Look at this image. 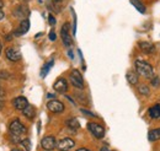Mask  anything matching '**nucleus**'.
<instances>
[{
	"instance_id": "nucleus-24",
	"label": "nucleus",
	"mask_w": 160,
	"mask_h": 151,
	"mask_svg": "<svg viewBox=\"0 0 160 151\" xmlns=\"http://www.w3.org/2000/svg\"><path fill=\"white\" fill-rule=\"evenodd\" d=\"M152 85H153V86H155V87H158V86L160 85L159 77H153V79H152Z\"/></svg>"
},
{
	"instance_id": "nucleus-30",
	"label": "nucleus",
	"mask_w": 160,
	"mask_h": 151,
	"mask_svg": "<svg viewBox=\"0 0 160 151\" xmlns=\"http://www.w3.org/2000/svg\"><path fill=\"white\" fill-rule=\"evenodd\" d=\"M68 56H69L70 59H73V58H74V54H73V52H72V51H69V52H68Z\"/></svg>"
},
{
	"instance_id": "nucleus-13",
	"label": "nucleus",
	"mask_w": 160,
	"mask_h": 151,
	"mask_svg": "<svg viewBox=\"0 0 160 151\" xmlns=\"http://www.w3.org/2000/svg\"><path fill=\"white\" fill-rule=\"evenodd\" d=\"M53 89H54V91H57V92H59V94L67 92V90H68V82H67V80L63 79V77L58 79V80L54 82Z\"/></svg>"
},
{
	"instance_id": "nucleus-32",
	"label": "nucleus",
	"mask_w": 160,
	"mask_h": 151,
	"mask_svg": "<svg viewBox=\"0 0 160 151\" xmlns=\"http://www.w3.org/2000/svg\"><path fill=\"white\" fill-rule=\"evenodd\" d=\"M2 107H4V102H2L1 100H0V111L2 110Z\"/></svg>"
},
{
	"instance_id": "nucleus-28",
	"label": "nucleus",
	"mask_w": 160,
	"mask_h": 151,
	"mask_svg": "<svg viewBox=\"0 0 160 151\" xmlns=\"http://www.w3.org/2000/svg\"><path fill=\"white\" fill-rule=\"evenodd\" d=\"M9 76V74L6 73V71H0V77H2V79H6Z\"/></svg>"
},
{
	"instance_id": "nucleus-21",
	"label": "nucleus",
	"mask_w": 160,
	"mask_h": 151,
	"mask_svg": "<svg viewBox=\"0 0 160 151\" xmlns=\"http://www.w3.org/2000/svg\"><path fill=\"white\" fill-rule=\"evenodd\" d=\"M53 63H54L53 60H49V61H48V63H47V64H46V65L42 68V70H41V76H42V77H44V76L48 74L49 69L53 66Z\"/></svg>"
},
{
	"instance_id": "nucleus-2",
	"label": "nucleus",
	"mask_w": 160,
	"mask_h": 151,
	"mask_svg": "<svg viewBox=\"0 0 160 151\" xmlns=\"http://www.w3.org/2000/svg\"><path fill=\"white\" fill-rule=\"evenodd\" d=\"M9 132H10V135H12V136L21 138L26 133V127L21 123L19 119H12L10 122V124H9Z\"/></svg>"
},
{
	"instance_id": "nucleus-9",
	"label": "nucleus",
	"mask_w": 160,
	"mask_h": 151,
	"mask_svg": "<svg viewBox=\"0 0 160 151\" xmlns=\"http://www.w3.org/2000/svg\"><path fill=\"white\" fill-rule=\"evenodd\" d=\"M47 108L53 113H62L64 111V105L58 100H49L47 102Z\"/></svg>"
},
{
	"instance_id": "nucleus-11",
	"label": "nucleus",
	"mask_w": 160,
	"mask_h": 151,
	"mask_svg": "<svg viewBox=\"0 0 160 151\" xmlns=\"http://www.w3.org/2000/svg\"><path fill=\"white\" fill-rule=\"evenodd\" d=\"M28 30H30V21L26 19V20H22L20 22V26H19V28H16L15 31H14V36L15 37H20L22 35H25V33H27L28 32Z\"/></svg>"
},
{
	"instance_id": "nucleus-26",
	"label": "nucleus",
	"mask_w": 160,
	"mask_h": 151,
	"mask_svg": "<svg viewBox=\"0 0 160 151\" xmlns=\"http://www.w3.org/2000/svg\"><path fill=\"white\" fill-rule=\"evenodd\" d=\"M48 21H49V25H51V26H54V25H56V19H54L52 15L48 16Z\"/></svg>"
},
{
	"instance_id": "nucleus-3",
	"label": "nucleus",
	"mask_w": 160,
	"mask_h": 151,
	"mask_svg": "<svg viewBox=\"0 0 160 151\" xmlns=\"http://www.w3.org/2000/svg\"><path fill=\"white\" fill-rule=\"evenodd\" d=\"M69 80L72 82V85L77 89H84V79H82V75L80 74L79 70H73L69 75Z\"/></svg>"
},
{
	"instance_id": "nucleus-31",
	"label": "nucleus",
	"mask_w": 160,
	"mask_h": 151,
	"mask_svg": "<svg viewBox=\"0 0 160 151\" xmlns=\"http://www.w3.org/2000/svg\"><path fill=\"white\" fill-rule=\"evenodd\" d=\"M77 151H90L89 149H86V148H80V149H78Z\"/></svg>"
},
{
	"instance_id": "nucleus-20",
	"label": "nucleus",
	"mask_w": 160,
	"mask_h": 151,
	"mask_svg": "<svg viewBox=\"0 0 160 151\" xmlns=\"http://www.w3.org/2000/svg\"><path fill=\"white\" fill-rule=\"evenodd\" d=\"M131 4L139 11L140 14H145V11H147V9H145V5L140 1V0H131Z\"/></svg>"
},
{
	"instance_id": "nucleus-16",
	"label": "nucleus",
	"mask_w": 160,
	"mask_h": 151,
	"mask_svg": "<svg viewBox=\"0 0 160 151\" xmlns=\"http://www.w3.org/2000/svg\"><path fill=\"white\" fill-rule=\"evenodd\" d=\"M22 113H23V115H25L26 118H28V119H33L35 115H36V110H35L33 106L28 105V106L22 111Z\"/></svg>"
},
{
	"instance_id": "nucleus-29",
	"label": "nucleus",
	"mask_w": 160,
	"mask_h": 151,
	"mask_svg": "<svg viewBox=\"0 0 160 151\" xmlns=\"http://www.w3.org/2000/svg\"><path fill=\"white\" fill-rule=\"evenodd\" d=\"M5 17V14H4V11L2 10H0V20H2Z\"/></svg>"
},
{
	"instance_id": "nucleus-5",
	"label": "nucleus",
	"mask_w": 160,
	"mask_h": 151,
	"mask_svg": "<svg viewBox=\"0 0 160 151\" xmlns=\"http://www.w3.org/2000/svg\"><path fill=\"white\" fill-rule=\"evenodd\" d=\"M88 129L91 133L96 139H102L105 136V129L103 127L98 124V123H89L88 124Z\"/></svg>"
},
{
	"instance_id": "nucleus-34",
	"label": "nucleus",
	"mask_w": 160,
	"mask_h": 151,
	"mask_svg": "<svg viewBox=\"0 0 160 151\" xmlns=\"http://www.w3.org/2000/svg\"><path fill=\"white\" fill-rule=\"evenodd\" d=\"M4 6V1L2 0H0V10H1V7Z\"/></svg>"
},
{
	"instance_id": "nucleus-23",
	"label": "nucleus",
	"mask_w": 160,
	"mask_h": 151,
	"mask_svg": "<svg viewBox=\"0 0 160 151\" xmlns=\"http://www.w3.org/2000/svg\"><path fill=\"white\" fill-rule=\"evenodd\" d=\"M21 145L25 148V150L26 151L31 150V143H30L28 139H23V140H21Z\"/></svg>"
},
{
	"instance_id": "nucleus-14",
	"label": "nucleus",
	"mask_w": 160,
	"mask_h": 151,
	"mask_svg": "<svg viewBox=\"0 0 160 151\" xmlns=\"http://www.w3.org/2000/svg\"><path fill=\"white\" fill-rule=\"evenodd\" d=\"M138 47L140 48V51L145 54H153L155 52V46L150 42H139Z\"/></svg>"
},
{
	"instance_id": "nucleus-7",
	"label": "nucleus",
	"mask_w": 160,
	"mask_h": 151,
	"mask_svg": "<svg viewBox=\"0 0 160 151\" xmlns=\"http://www.w3.org/2000/svg\"><path fill=\"white\" fill-rule=\"evenodd\" d=\"M60 36H62V41H63V43H64L65 47H70L73 44V39H72V36L69 33V23L68 22L62 26Z\"/></svg>"
},
{
	"instance_id": "nucleus-36",
	"label": "nucleus",
	"mask_w": 160,
	"mask_h": 151,
	"mask_svg": "<svg viewBox=\"0 0 160 151\" xmlns=\"http://www.w3.org/2000/svg\"><path fill=\"white\" fill-rule=\"evenodd\" d=\"M10 151H22V150H19V149H12V150H10Z\"/></svg>"
},
{
	"instance_id": "nucleus-12",
	"label": "nucleus",
	"mask_w": 160,
	"mask_h": 151,
	"mask_svg": "<svg viewBox=\"0 0 160 151\" xmlns=\"http://www.w3.org/2000/svg\"><path fill=\"white\" fill-rule=\"evenodd\" d=\"M12 106L18 110V111H23L27 106H28V101L26 97L23 96H19V97H15L12 100Z\"/></svg>"
},
{
	"instance_id": "nucleus-6",
	"label": "nucleus",
	"mask_w": 160,
	"mask_h": 151,
	"mask_svg": "<svg viewBox=\"0 0 160 151\" xmlns=\"http://www.w3.org/2000/svg\"><path fill=\"white\" fill-rule=\"evenodd\" d=\"M41 146H42L46 151L53 150V149L57 148V140H56V138L52 136V135L44 136V138L41 140Z\"/></svg>"
},
{
	"instance_id": "nucleus-17",
	"label": "nucleus",
	"mask_w": 160,
	"mask_h": 151,
	"mask_svg": "<svg viewBox=\"0 0 160 151\" xmlns=\"http://www.w3.org/2000/svg\"><path fill=\"white\" fill-rule=\"evenodd\" d=\"M67 127H68L70 130L75 132V130H78L80 128V123L78 122L77 118H70V119L67 120Z\"/></svg>"
},
{
	"instance_id": "nucleus-18",
	"label": "nucleus",
	"mask_w": 160,
	"mask_h": 151,
	"mask_svg": "<svg viewBox=\"0 0 160 151\" xmlns=\"http://www.w3.org/2000/svg\"><path fill=\"white\" fill-rule=\"evenodd\" d=\"M148 139H149V141H158V140H160V128L149 130Z\"/></svg>"
},
{
	"instance_id": "nucleus-1",
	"label": "nucleus",
	"mask_w": 160,
	"mask_h": 151,
	"mask_svg": "<svg viewBox=\"0 0 160 151\" xmlns=\"http://www.w3.org/2000/svg\"><path fill=\"white\" fill-rule=\"evenodd\" d=\"M134 66H136V71L138 75H142L147 79H150L154 75V70H153V66L145 61V60H140V59H137L134 61Z\"/></svg>"
},
{
	"instance_id": "nucleus-35",
	"label": "nucleus",
	"mask_w": 160,
	"mask_h": 151,
	"mask_svg": "<svg viewBox=\"0 0 160 151\" xmlns=\"http://www.w3.org/2000/svg\"><path fill=\"white\" fill-rule=\"evenodd\" d=\"M1 51H2V44H1V41H0V56H1Z\"/></svg>"
},
{
	"instance_id": "nucleus-15",
	"label": "nucleus",
	"mask_w": 160,
	"mask_h": 151,
	"mask_svg": "<svg viewBox=\"0 0 160 151\" xmlns=\"http://www.w3.org/2000/svg\"><path fill=\"white\" fill-rule=\"evenodd\" d=\"M148 114L150 118L153 119H158L160 118V105H154L148 110Z\"/></svg>"
},
{
	"instance_id": "nucleus-25",
	"label": "nucleus",
	"mask_w": 160,
	"mask_h": 151,
	"mask_svg": "<svg viewBox=\"0 0 160 151\" xmlns=\"http://www.w3.org/2000/svg\"><path fill=\"white\" fill-rule=\"evenodd\" d=\"M81 112L84 114H86V115H89V117H96L95 113H92V112H90V111H86V110H81Z\"/></svg>"
},
{
	"instance_id": "nucleus-22",
	"label": "nucleus",
	"mask_w": 160,
	"mask_h": 151,
	"mask_svg": "<svg viewBox=\"0 0 160 151\" xmlns=\"http://www.w3.org/2000/svg\"><path fill=\"white\" fill-rule=\"evenodd\" d=\"M138 91H139L140 95H144V96H148V95L150 94L149 87H148V86H145V85H140L139 87H138Z\"/></svg>"
},
{
	"instance_id": "nucleus-19",
	"label": "nucleus",
	"mask_w": 160,
	"mask_h": 151,
	"mask_svg": "<svg viewBox=\"0 0 160 151\" xmlns=\"http://www.w3.org/2000/svg\"><path fill=\"white\" fill-rule=\"evenodd\" d=\"M126 77H127V81H128L131 85H137V84H138L139 77H138V74L134 73V71H128Z\"/></svg>"
},
{
	"instance_id": "nucleus-33",
	"label": "nucleus",
	"mask_w": 160,
	"mask_h": 151,
	"mask_svg": "<svg viewBox=\"0 0 160 151\" xmlns=\"http://www.w3.org/2000/svg\"><path fill=\"white\" fill-rule=\"evenodd\" d=\"M100 151H111V150H108L107 148H101L100 149Z\"/></svg>"
},
{
	"instance_id": "nucleus-10",
	"label": "nucleus",
	"mask_w": 160,
	"mask_h": 151,
	"mask_svg": "<svg viewBox=\"0 0 160 151\" xmlns=\"http://www.w3.org/2000/svg\"><path fill=\"white\" fill-rule=\"evenodd\" d=\"M28 14H30V10H28V7L26 5H20V6H18V7H15L12 10V15L21 20H26Z\"/></svg>"
},
{
	"instance_id": "nucleus-27",
	"label": "nucleus",
	"mask_w": 160,
	"mask_h": 151,
	"mask_svg": "<svg viewBox=\"0 0 160 151\" xmlns=\"http://www.w3.org/2000/svg\"><path fill=\"white\" fill-rule=\"evenodd\" d=\"M56 38H57L56 32H54V31H51V32H49V39H51V41H56Z\"/></svg>"
},
{
	"instance_id": "nucleus-8",
	"label": "nucleus",
	"mask_w": 160,
	"mask_h": 151,
	"mask_svg": "<svg viewBox=\"0 0 160 151\" xmlns=\"http://www.w3.org/2000/svg\"><path fill=\"white\" fill-rule=\"evenodd\" d=\"M75 146V141L70 138H64L57 143V148L59 151H69Z\"/></svg>"
},
{
	"instance_id": "nucleus-4",
	"label": "nucleus",
	"mask_w": 160,
	"mask_h": 151,
	"mask_svg": "<svg viewBox=\"0 0 160 151\" xmlns=\"http://www.w3.org/2000/svg\"><path fill=\"white\" fill-rule=\"evenodd\" d=\"M5 56L6 58L10 60V61H19L21 59V51L19 47H14V46H11V47H9V48H6V51H5Z\"/></svg>"
}]
</instances>
